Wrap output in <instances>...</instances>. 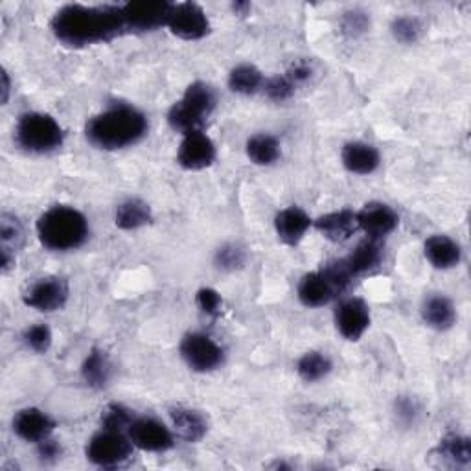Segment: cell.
<instances>
[{
	"mask_svg": "<svg viewBox=\"0 0 471 471\" xmlns=\"http://www.w3.org/2000/svg\"><path fill=\"white\" fill-rule=\"evenodd\" d=\"M358 223L370 240H383L398 228L399 216L385 203H369L358 212Z\"/></svg>",
	"mask_w": 471,
	"mask_h": 471,
	"instance_id": "cell-16",
	"label": "cell"
},
{
	"mask_svg": "<svg viewBox=\"0 0 471 471\" xmlns=\"http://www.w3.org/2000/svg\"><path fill=\"white\" fill-rule=\"evenodd\" d=\"M216 92L205 82L192 83L183 98L175 101L168 112V122L173 131H179L183 135L192 131H201L207 118L216 109Z\"/></svg>",
	"mask_w": 471,
	"mask_h": 471,
	"instance_id": "cell-4",
	"label": "cell"
},
{
	"mask_svg": "<svg viewBox=\"0 0 471 471\" xmlns=\"http://www.w3.org/2000/svg\"><path fill=\"white\" fill-rule=\"evenodd\" d=\"M24 245V226L17 216L5 212L0 216V251L17 258L19 249Z\"/></svg>",
	"mask_w": 471,
	"mask_h": 471,
	"instance_id": "cell-29",
	"label": "cell"
},
{
	"mask_svg": "<svg viewBox=\"0 0 471 471\" xmlns=\"http://www.w3.org/2000/svg\"><path fill=\"white\" fill-rule=\"evenodd\" d=\"M264 83H265L264 74L255 65H238L228 74V87L236 94L251 96L260 89H264Z\"/></svg>",
	"mask_w": 471,
	"mask_h": 471,
	"instance_id": "cell-27",
	"label": "cell"
},
{
	"mask_svg": "<svg viewBox=\"0 0 471 471\" xmlns=\"http://www.w3.org/2000/svg\"><path fill=\"white\" fill-rule=\"evenodd\" d=\"M148 133L146 114L128 103H116L94 114L85 126L87 140L105 151H116L140 142Z\"/></svg>",
	"mask_w": 471,
	"mask_h": 471,
	"instance_id": "cell-2",
	"label": "cell"
},
{
	"mask_svg": "<svg viewBox=\"0 0 471 471\" xmlns=\"http://www.w3.org/2000/svg\"><path fill=\"white\" fill-rule=\"evenodd\" d=\"M390 30H392V35L396 37V41H399L403 44H412V43H417L422 37L424 24L417 17L403 15V17H396L392 21Z\"/></svg>",
	"mask_w": 471,
	"mask_h": 471,
	"instance_id": "cell-32",
	"label": "cell"
},
{
	"mask_svg": "<svg viewBox=\"0 0 471 471\" xmlns=\"http://www.w3.org/2000/svg\"><path fill=\"white\" fill-rule=\"evenodd\" d=\"M341 26H342V32L346 35L358 37V35H361V34H365L369 30L370 19L363 12H348V14H344Z\"/></svg>",
	"mask_w": 471,
	"mask_h": 471,
	"instance_id": "cell-37",
	"label": "cell"
},
{
	"mask_svg": "<svg viewBox=\"0 0 471 471\" xmlns=\"http://www.w3.org/2000/svg\"><path fill=\"white\" fill-rule=\"evenodd\" d=\"M424 253L433 267L444 271L457 267L462 260L460 245L444 234H435L431 238H428L424 245Z\"/></svg>",
	"mask_w": 471,
	"mask_h": 471,
	"instance_id": "cell-21",
	"label": "cell"
},
{
	"mask_svg": "<svg viewBox=\"0 0 471 471\" xmlns=\"http://www.w3.org/2000/svg\"><path fill=\"white\" fill-rule=\"evenodd\" d=\"M196 303H197L199 310L208 317H217L221 313V308H223L221 294L212 287L199 289L197 294H196Z\"/></svg>",
	"mask_w": 471,
	"mask_h": 471,
	"instance_id": "cell-36",
	"label": "cell"
},
{
	"mask_svg": "<svg viewBox=\"0 0 471 471\" xmlns=\"http://www.w3.org/2000/svg\"><path fill=\"white\" fill-rule=\"evenodd\" d=\"M294 87L287 78L285 74L284 76H274V78H269L265 80L264 83V91L267 94L269 100L276 101V103H282V101H287L293 94H294Z\"/></svg>",
	"mask_w": 471,
	"mask_h": 471,
	"instance_id": "cell-35",
	"label": "cell"
},
{
	"mask_svg": "<svg viewBox=\"0 0 471 471\" xmlns=\"http://www.w3.org/2000/svg\"><path fill=\"white\" fill-rule=\"evenodd\" d=\"M181 358L194 372H214L225 361L223 348L208 335L192 332L187 333L181 341Z\"/></svg>",
	"mask_w": 471,
	"mask_h": 471,
	"instance_id": "cell-7",
	"label": "cell"
},
{
	"mask_svg": "<svg viewBox=\"0 0 471 471\" xmlns=\"http://www.w3.org/2000/svg\"><path fill=\"white\" fill-rule=\"evenodd\" d=\"M133 442L124 431L103 429L91 437L85 447V457L91 464L105 469L122 467L133 458Z\"/></svg>",
	"mask_w": 471,
	"mask_h": 471,
	"instance_id": "cell-6",
	"label": "cell"
},
{
	"mask_svg": "<svg viewBox=\"0 0 471 471\" xmlns=\"http://www.w3.org/2000/svg\"><path fill=\"white\" fill-rule=\"evenodd\" d=\"M232 10L236 14H240V15H247V12L251 10V5L249 3H236V5H232Z\"/></svg>",
	"mask_w": 471,
	"mask_h": 471,
	"instance_id": "cell-42",
	"label": "cell"
},
{
	"mask_svg": "<svg viewBox=\"0 0 471 471\" xmlns=\"http://www.w3.org/2000/svg\"><path fill=\"white\" fill-rule=\"evenodd\" d=\"M169 418L173 424V429L177 431L183 440L187 442H199L208 433V422L201 415L199 410L190 407H173L169 409Z\"/></svg>",
	"mask_w": 471,
	"mask_h": 471,
	"instance_id": "cell-20",
	"label": "cell"
},
{
	"mask_svg": "<svg viewBox=\"0 0 471 471\" xmlns=\"http://www.w3.org/2000/svg\"><path fill=\"white\" fill-rule=\"evenodd\" d=\"M313 225L326 240H330L333 244L350 240L351 236L360 230L358 212H353L350 208H342V210L321 216L317 221H313Z\"/></svg>",
	"mask_w": 471,
	"mask_h": 471,
	"instance_id": "cell-18",
	"label": "cell"
},
{
	"mask_svg": "<svg viewBox=\"0 0 471 471\" xmlns=\"http://www.w3.org/2000/svg\"><path fill=\"white\" fill-rule=\"evenodd\" d=\"M166 28L183 41H199L208 35L210 21L199 5L177 3L171 5Z\"/></svg>",
	"mask_w": 471,
	"mask_h": 471,
	"instance_id": "cell-8",
	"label": "cell"
},
{
	"mask_svg": "<svg viewBox=\"0 0 471 471\" xmlns=\"http://www.w3.org/2000/svg\"><path fill=\"white\" fill-rule=\"evenodd\" d=\"M112 376V365L107 353L100 348H92L82 365V378L91 389H105Z\"/></svg>",
	"mask_w": 471,
	"mask_h": 471,
	"instance_id": "cell-24",
	"label": "cell"
},
{
	"mask_svg": "<svg viewBox=\"0 0 471 471\" xmlns=\"http://www.w3.org/2000/svg\"><path fill=\"white\" fill-rule=\"evenodd\" d=\"M313 219L299 207H287L280 210L274 217V230L278 240L287 247H297L306 232L312 228Z\"/></svg>",
	"mask_w": 471,
	"mask_h": 471,
	"instance_id": "cell-17",
	"label": "cell"
},
{
	"mask_svg": "<svg viewBox=\"0 0 471 471\" xmlns=\"http://www.w3.org/2000/svg\"><path fill=\"white\" fill-rule=\"evenodd\" d=\"M341 293L342 291L339 289V285L330 278V274L324 269L304 274L297 287L299 301L306 308H322L330 304L333 299H337Z\"/></svg>",
	"mask_w": 471,
	"mask_h": 471,
	"instance_id": "cell-14",
	"label": "cell"
},
{
	"mask_svg": "<svg viewBox=\"0 0 471 471\" xmlns=\"http://www.w3.org/2000/svg\"><path fill=\"white\" fill-rule=\"evenodd\" d=\"M37 236L48 251H76L89 240V221L78 208L57 205L39 216Z\"/></svg>",
	"mask_w": 471,
	"mask_h": 471,
	"instance_id": "cell-3",
	"label": "cell"
},
{
	"mask_svg": "<svg viewBox=\"0 0 471 471\" xmlns=\"http://www.w3.org/2000/svg\"><path fill=\"white\" fill-rule=\"evenodd\" d=\"M23 339L26 342V346L35 351V353H46L52 346V341H53V335H52V330L46 326V324H34L30 328L24 330L23 333Z\"/></svg>",
	"mask_w": 471,
	"mask_h": 471,
	"instance_id": "cell-34",
	"label": "cell"
},
{
	"mask_svg": "<svg viewBox=\"0 0 471 471\" xmlns=\"http://www.w3.org/2000/svg\"><path fill=\"white\" fill-rule=\"evenodd\" d=\"M398 417L401 418V420H405V422H412L417 418V415H418V409H417V405H415V401H410V399H405V398H401L398 403Z\"/></svg>",
	"mask_w": 471,
	"mask_h": 471,
	"instance_id": "cell-40",
	"label": "cell"
},
{
	"mask_svg": "<svg viewBox=\"0 0 471 471\" xmlns=\"http://www.w3.org/2000/svg\"><path fill=\"white\" fill-rule=\"evenodd\" d=\"M247 262V253L245 249H242L240 245L236 244H225L216 251L214 256V264L217 269L221 271H236V269H242Z\"/></svg>",
	"mask_w": 471,
	"mask_h": 471,
	"instance_id": "cell-33",
	"label": "cell"
},
{
	"mask_svg": "<svg viewBox=\"0 0 471 471\" xmlns=\"http://www.w3.org/2000/svg\"><path fill=\"white\" fill-rule=\"evenodd\" d=\"M135 420L133 412L124 407L122 403H109L100 417V424L103 429H112V431H128L131 422Z\"/></svg>",
	"mask_w": 471,
	"mask_h": 471,
	"instance_id": "cell-31",
	"label": "cell"
},
{
	"mask_svg": "<svg viewBox=\"0 0 471 471\" xmlns=\"http://www.w3.org/2000/svg\"><path fill=\"white\" fill-rule=\"evenodd\" d=\"M15 142L26 153L46 155L63 146L65 131L46 112H24L15 126Z\"/></svg>",
	"mask_w": 471,
	"mask_h": 471,
	"instance_id": "cell-5",
	"label": "cell"
},
{
	"mask_svg": "<svg viewBox=\"0 0 471 471\" xmlns=\"http://www.w3.org/2000/svg\"><path fill=\"white\" fill-rule=\"evenodd\" d=\"M312 74H313L312 65H310L308 62H304V59H299V62L291 63V67H289L287 72H285V78H287L294 87H299V85L306 83V82L312 78Z\"/></svg>",
	"mask_w": 471,
	"mask_h": 471,
	"instance_id": "cell-38",
	"label": "cell"
},
{
	"mask_svg": "<svg viewBox=\"0 0 471 471\" xmlns=\"http://www.w3.org/2000/svg\"><path fill=\"white\" fill-rule=\"evenodd\" d=\"M341 160L350 173H356V175H370L381 164L380 151L367 142L344 144L341 151Z\"/></svg>",
	"mask_w": 471,
	"mask_h": 471,
	"instance_id": "cell-19",
	"label": "cell"
},
{
	"mask_svg": "<svg viewBox=\"0 0 471 471\" xmlns=\"http://www.w3.org/2000/svg\"><path fill=\"white\" fill-rule=\"evenodd\" d=\"M332 369H333L332 360L324 351H317V350L306 351L297 363V372L301 380H304L306 383H317L324 380L332 372Z\"/></svg>",
	"mask_w": 471,
	"mask_h": 471,
	"instance_id": "cell-30",
	"label": "cell"
},
{
	"mask_svg": "<svg viewBox=\"0 0 471 471\" xmlns=\"http://www.w3.org/2000/svg\"><path fill=\"white\" fill-rule=\"evenodd\" d=\"M383 260V251L380 240H367L353 249L346 258H342L350 274L356 278L365 273L374 271Z\"/></svg>",
	"mask_w": 471,
	"mask_h": 471,
	"instance_id": "cell-23",
	"label": "cell"
},
{
	"mask_svg": "<svg viewBox=\"0 0 471 471\" xmlns=\"http://www.w3.org/2000/svg\"><path fill=\"white\" fill-rule=\"evenodd\" d=\"M422 319L429 328L446 332L457 322V310L444 294H431L422 304Z\"/></svg>",
	"mask_w": 471,
	"mask_h": 471,
	"instance_id": "cell-22",
	"label": "cell"
},
{
	"mask_svg": "<svg viewBox=\"0 0 471 471\" xmlns=\"http://www.w3.org/2000/svg\"><path fill=\"white\" fill-rule=\"evenodd\" d=\"M69 284L65 278L59 276H46L34 282L23 294V301L28 308L52 313L62 310L69 301Z\"/></svg>",
	"mask_w": 471,
	"mask_h": 471,
	"instance_id": "cell-9",
	"label": "cell"
},
{
	"mask_svg": "<svg viewBox=\"0 0 471 471\" xmlns=\"http://www.w3.org/2000/svg\"><path fill=\"white\" fill-rule=\"evenodd\" d=\"M55 426H57L55 420L48 415V412H44L37 407L21 409L12 422L14 433L21 440L32 442V444H39V442L50 438Z\"/></svg>",
	"mask_w": 471,
	"mask_h": 471,
	"instance_id": "cell-15",
	"label": "cell"
},
{
	"mask_svg": "<svg viewBox=\"0 0 471 471\" xmlns=\"http://www.w3.org/2000/svg\"><path fill=\"white\" fill-rule=\"evenodd\" d=\"M247 157L253 164L256 166H271L280 159V142L276 137L267 135V133H258L247 140L245 146Z\"/></svg>",
	"mask_w": 471,
	"mask_h": 471,
	"instance_id": "cell-26",
	"label": "cell"
},
{
	"mask_svg": "<svg viewBox=\"0 0 471 471\" xmlns=\"http://www.w3.org/2000/svg\"><path fill=\"white\" fill-rule=\"evenodd\" d=\"M337 332L346 339L356 342L370 328V308L363 299L351 297L342 301L335 310Z\"/></svg>",
	"mask_w": 471,
	"mask_h": 471,
	"instance_id": "cell-11",
	"label": "cell"
},
{
	"mask_svg": "<svg viewBox=\"0 0 471 471\" xmlns=\"http://www.w3.org/2000/svg\"><path fill=\"white\" fill-rule=\"evenodd\" d=\"M128 32H151L166 26L171 3L166 0H131L122 5Z\"/></svg>",
	"mask_w": 471,
	"mask_h": 471,
	"instance_id": "cell-10",
	"label": "cell"
},
{
	"mask_svg": "<svg viewBox=\"0 0 471 471\" xmlns=\"http://www.w3.org/2000/svg\"><path fill=\"white\" fill-rule=\"evenodd\" d=\"M216 155L214 140L201 130L183 135V142L177 151V162L188 171H201L214 164Z\"/></svg>",
	"mask_w": 471,
	"mask_h": 471,
	"instance_id": "cell-12",
	"label": "cell"
},
{
	"mask_svg": "<svg viewBox=\"0 0 471 471\" xmlns=\"http://www.w3.org/2000/svg\"><path fill=\"white\" fill-rule=\"evenodd\" d=\"M135 447L148 453H164L175 446L173 433L155 418H135L128 429Z\"/></svg>",
	"mask_w": 471,
	"mask_h": 471,
	"instance_id": "cell-13",
	"label": "cell"
},
{
	"mask_svg": "<svg viewBox=\"0 0 471 471\" xmlns=\"http://www.w3.org/2000/svg\"><path fill=\"white\" fill-rule=\"evenodd\" d=\"M435 455L453 467L467 466L471 462V442L467 437L449 435L438 442Z\"/></svg>",
	"mask_w": 471,
	"mask_h": 471,
	"instance_id": "cell-28",
	"label": "cell"
},
{
	"mask_svg": "<svg viewBox=\"0 0 471 471\" xmlns=\"http://www.w3.org/2000/svg\"><path fill=\"white\" fill-rule=\"evenodd\" d=\"M37 446H39L37 453H39L41 460H44V462H53V460H57L59 457H62V446H59L52 438H46V440L39 442Z\"/></svg>",
	"mask_w": 471,
	"mask_h": 471,
	"instance_id": "cell-39",
	"label": "cell"
},
{
	"mask_svg": "<svg viewBox=\"0 0 471 471\" xmlns=\"http://www.w3.org/2000/svg\"><path fill=\"white\" fill-rule=\"evenodd\" d=\"M50 28L59 43L71 48L101 44L130 34L122 5H67L55 12Z\"/></svg>",
	"mask_w": 471,
	"mask_h": 471,
	"instance_id": "cell-1",
	"label": "cell"
},
{
	"mask_svg": "<svg viewBox=\"0 0 471 471\" xmlns=\"http://www.w3.org/2000/svg\"><path fill=\"white\" fill-rule=\"evenodd\" d=\"M10 92H12V82L6 71H3V103L6 105L10 100Z\"/></svg>",
	"mask_w": 471,
	"mask_h": 471,
	"instance_id": "cell-41",
	"label": "cell"
},
{
	"mask_svg": "<svg viewBox=\"0 0 471 471\" xmlns=\"http://www.w3.org/2000/svg\"><path fill=\"white\" fill-rule=\"evenodd\" d=\"M153 219L151 208L148 203L140 199H128L116 207L114 223L122 230H137L140 226L149 225Z\"/></svg>",
	"mask_w": 471,
	"mask_h": 471,
	"instance_id": "cell-25",
	"label": "cell"
}]
</instances>
